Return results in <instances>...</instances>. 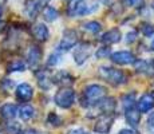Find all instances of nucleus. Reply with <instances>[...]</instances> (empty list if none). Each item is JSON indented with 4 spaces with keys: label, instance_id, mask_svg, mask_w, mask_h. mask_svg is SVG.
Here are the masks:
<instances>
[{
    "label": "nucleus",
    "instance_id": "obj_17",
    "mask_svg": "<svg viewBox=\"0 0 154 134\" xmlns=\"http://www.w3.org/2000/svg\"><path fill=\"white\" fill-rule=\"evenodd\" d=\"M35 114V110L31 105H23L19 109V117L22 118L23 121H29Z\"/></svg>",
    "mask_w": 154,
    "mask_h": 134
},
{
    "label": "nucleus",
    "instance_id": "obj_18",
    "mask_svg": "<svg viewBox=\"0 0 154 134\" xmlns=\"http://www.w3.org/2000/svg\"><path fill=\"white\" fill-rule=\"evenodd\" d=\"M54 80H55L56 83H59V85H62V86H69V85L72 83V80H71V76L67 73H64V71H60V73L56 74Z\"/></svg>",
    "mask_w": 154,
    "mask_h": 134
},
{
    "label": "nucleus",
    "instance_id": "obj_41",
    "mask_svg": "<svg viewBox=\"0 0 154 134\" xmlns=\"http://www.w3.org/2000/svg\"><path fill=\"white\" fill-rule=\"evenodd\" d=\"M153 8H154V2H153Z\"/></svg>",
    "mask_w": 154,
    "mask_h": 134
},
{
    "label": "nucleus",
    "instance_id": "obj_12",
    "mask_svg": "<svg viewBox=\"0 0 154 134\" xmlns=\"http://www.w3.org/2000/svg\"><path fill=\"white\" fill-rule=\"evenodd\" d=\"M121 38H122V35H121V31L118 28H112L110 31L105 32L102 36V40L103 43H109V44H112V43H118V42L121 40Z\"/></svg>",
    "mask_w": 154,
    "mask_h": 134
},
{
    "label": "nucleus",
    "instance_id": "obj_9",
    "mask_svg": "<svg viewBox=\"0 0 154 134\" xmlns=\"http://www.w3.org/2000/svg\"><path fill=\"white\" fill-rule=\"evenodd\" d=\"M138 111L140 113H147L153 109L154 106V97L152 94H145L142 98L138 101Z\"/></svg>",
    "mask_w": 154,
    "mask_h": 134
},
{
    "label": "nucleus",
    "instance_id": "obj_29",
    "mask_svg": "<svg viewBox=\"0 0 154 134\" xmlns=\"http://www.w3.org/2000/svg\"><path fill=\"white\" fill-rule=\"evenodd\" d=\"M142 32H143L146 36H152L154 34V27L150 26V24H143V27H142Z\"/></svg>",
    "mask_w": 154,
    "mask_h": 134
},
{
    "label": "nucleus",
    "instance_id": "obj_24",
    "mask_svg": "<svg viewBox=\"0 0 154 134\" xmlns=\"http://www.w3.org/2000/svg\"><path fill=\"white\" fill-rule=\"evenodd\" d=\"M134 102H135V98H134V95H133V94L125 95V97H123V107H125L126 111H127V110H130V109H133Z\"/></svg>",
    "mask_w": 154,
    "mask_h": 134
},
{
    "label": "nucleus",
    "instance_id": "obj_28",
    "mask_svg": "<svg viewBox=\"0 0 154 134\" xmlns=\"http://www.w3.org/2000/svg\"><path fill=\"white\" fill-rule=\"evenodd\" d=\"M48 122L52 123L54 126H58V125H60V118H59L55 113H51V114L48 115Z\"/></svg>",
    "mask_w": 154,
    "mask_h": 134
},
{
    "label": "nucleus",
    "instance_id": "obj_38",
    "mask_svg": "<svg viewBox=\"0 0 154 134\" xmlns=\"http://www.w3.org/2000/svg\"><path fill=\"white\" fill-rule=\"evenodd\" d=\"M5 2H7V0H0V5H2V7H3V4H4Z\"/></svg>",
    "mask_w": 154,
    "mask_h": 134
},
{
    "label": "nucleus",
    "instance_id": "obj_4",
    "mask_svg": "<svg viewBox=\"0 0 154 134\" xmlns=\"http://www.w3.org/2000/svg\"><path fill=\"white\" fill-rule=\"evenodd\" d=\"M93 106L98 110L100 114H111L115 109V101L112 98H102Z\"/></svg>",
    "mask_w": 154,
    "mask_h": 134
},
{
    "label": "nucleus",
    "instance_id": "obj_10",
    "mask_svg": "<svg viewBox=\"0 0 154 134\" xmlns=\"http://www.w3.org/2000/svg\"><path fill=\"white\" fill-rule=\"evenodd\" d=\"M32 35H34V38L36 40L39 42H46L48 39V28H47L46 26L43 24V23H38V24H35L32 27Z\"/></svg>",
    "mask_w": 154,
    "mask_h": 134
},
{
    "label": "nucleus",
    "instance_id": "obj_37",
    "mask_svg": "<svg viewBox=\"0 0 154 134\" xmlns=\"http://www.w3.org/2000/svg\"><path fill=\"white\" fill-rule=\"evenodd\" d=\"M3 30H4V23L0 22V32H3Z\"/></svg>",
    "mask_w": 154,
    "mask_h": 134
},
{
    "label": "nucleus",
    "instance_id": "obj_33",
    "mask_svg": "<svg viewBox=\"0 0 154 134\" xmlns=\"http://www.w3.org/2000/svg\"><path fill=\"white\" fill-rule=\"evenodd\" d=\"M135 38H137V32L135 31H131L130 34H127V43H131V42L135 40Z\"/></svg>",
    "mask_w": 154,
    "mask_h": 134
},
{
    "label": "nucleus",
    "instance_id": "obj_2",
    "mask_svg": "<svg viewBox=\"0 0 154 134\" xmlns=\"http://www.w3.org/2000/svg\"><path fill=\"white\" fill-rule=\"evenodd\" d=\"M100 75L103 76L109 83L111 85H122V83H126V76L125 74L121 70H117V68H111V67H102L100 68Z\"/></svg>",
    "mask_w": 154,
    "mask_h": 134
},
{
    "label": "nucleus",
    "instance_id": "obj_7",
    "mask_svg": "<svg viewBox=\"0 0 154 134\" xmlns=\"http://www.w3.org/2000/svg\"><path fill=\"white\" fill-rule=\"evenodd\" d=\"M40 58H42V52L36 46H31L27 51V62L28 66L31 68H36L39 66Z\"/></svg>",
    "mask_w": 154,
    "mask_h": 134
},
{
    "label": "nucleus",
    "instance_id": "obj_8",
    "mask_svg": "<svg viewBox=\"0 0 154 134\" xmlns=\"http://www.w3.org/2000/svg\"><path fill=\"white\" fill-rule=\"evenodd\" d=\"M32 95H34V90H32V87L28 83H22V85L17 86V89H16L17 99L23 101V102H27V101H29L32 98Z\"/></svg>",
    "mask_w": 154,
    "mask_h": 134
},
{
    "label": "nucleus",
    "instance_id": "obj_5",
    "mask_svg": "<svg viewBox=\"0 0 154 134\" xmlns=\"http://www.w3.org/2000/svg\"><path fill=\"white\" fill-rule=\"evenodd\" d=\"M76 34L74 31H66L64 36L62 38L60 43H59V50L60 51H69L70 48H72L76 44Z\"/></svg>",
    "mask_w": 154,
    "mask_h": 134
},
{
    "label": "nucleus",
    "instance_id": "obj_6",
    "mask_svg": "<svg viewBox=\"0 0 154 134\" xmlns=\"http://www.w3.org/2000/svg\"><path fill=\"white\" fill-rule=\"evenodd\" d=\"M111 61L118 64H130L134 63V55L129 51H118L111 54Z\"/></svg>",
    "mask_w": 154,
    "mask_h": 134
},
{
    "label": "nucleus",
    "instance_id": "obj_15",
    "mask_svg": "<svg viewBox=\"0 0 154 134\" xmlns=\"http://www.w3.org/2000/svg\"><path fill=\"white\" fill-rule=\"evenodd\" d=\"M38 85H39L40 89H43V90H48L50 87H51V79H50L48 74L46 73V71H39L38 73Z\"/></svg>",
    "mask_w": 154,
    "mask_h": 134
},
{
    "label": "nucleus",
    "instance_id": "obj_19",
    "mask_svg": "<svg viewBox=\"0 0 154 134\" xmlns=\"http://www.w3.org/2000/svg\"><path fill=\"white\" fill-rule=\"evenodd\" d=\"M43 16H44V19L47 20V22H55L56 19H58V16H59V12L55 10L54 7H46L43 10Z\"/></svg>",
    "mask_w": 154,
    "mask_h": 134
},
{
    "label": "nucleus",
    "instance_id": "obj_11",
    "mask_svg": "<svg viewBox=\"0 0 154 134\" xmlns=\"http://www.w3.org/2000/svg\"><path fill=\"white\" fill-rule=\"evenodd\" d=\"M112 121H114V118H112L111 115H107V117L100 118V120L97 122V125H95V127H94V130H95L97 133H102V134L107 133L109 130H110V127H111Z\"/></svg>",
    "mask_w": 154,
    "mask_h": 134
},
{
    "label": "nucleus",
    "instance_id": "obj_1",
    "mask_svg": "<svg viewBox=\"0 0 154 134\" xmlns=\"http://www.w3.org/2000/svg\"><path fill=\"white\" fill-rule=\"evenodd\" d=\"M106 89L99 85H90L85 89L83 99H81V105L83 106H93L95 105L98 101L105 98Z\"/></svg>",
    "mask_w": 154,
    "mask_h": 134
},
{
    "label": "nucleus",
    "instance_id": "obj_23",
    "mask_svg": "<svg viewBox=\"0 0 154 134\" xmlns=\"http://www.w3.org/2000/svg\"><path fill=\"white\" fill-rule=\"evenodd\" d=\"M82 27H83V30H86L87 32H90V34H97V32H99L100 28H102L98 22H87Z\"/></svg>",
    "mask_w": 154,
    "mask_h": 134
},
{
    "label": "nucleus",
    "instance_id": "obj_16",
    "mask_svg": "<svg viewBox=\"0 0 154 134\" xmlns=\"http://www.w3.org/2000/svg\"><path fill=\"white\" fill-rule=\"evenodd\" d=\"M40 8V2H36V0H28L26 3V12L29 17H35Z\"/></svg>",
    "mask_w": 154,
    "mask_h": 134
},
{
    "label": "nucleus",
    "instance_id": "obj_25",
    "mask_svg": "<svg viewBox=\"0 0 154 134\" xmlns=\"http://www.w3.org/2000/svg\"><path fill=\"white\" fill-rule=\"evenodd\" d=\"M7 132L10 134H19L20 126L17 123H15V122H11V123H8V126H7Z\"/></svg>",
    "mask_w": 154,
    "mask_h": 134
},
{
    "label": "nucleus",
    "instance_id": "obj_26",
    "mask_svg": "<svg viewBox=\"0 0 154 134\" xmlns=\"http://www.w3.org/2000/svg\"><path fill=\"white\" fill-rule=\"evenodd\" d=\"M59 59H60V55H59L58 52H54L48 56V62H47V63H48V66H55L59 62Z\"/></svg>",
    "mask_w": 154,
    "mask_h": 134
},
{
    "label": "nucleus",
    "instance_id": "obj_13",
    "mask_svg": "<svg viewBox=\"0 0 154 134\" xmlns=\"http://www.w3.org/2000/svg\"><path fill=\"white\" fill-rule=\"evenodd\" d=\"M88 55H90V50H88L87 46H81L79 48H76L74 51V59H75V62L78 64L85 63L86 59L88 58Z\"/></svg>",
    "mask_w": 154,
    "mask_h": 134
},
{
    "label": "nucleus",
    "instance_id": "obj_39",
    "mask_svg": "<svg viewBox=\"0 0 154 134\" xmlns=\"http://www.w3.org/2000/svg\"><path fill=\"white\" fill-rule=\"evenodd\" d=\"M2 14H3V7L0 5V16H2Z\"/></svg>",
    "mask_w": 154,
    "mask_h": 134
},
{
    "label": "nucleus",
    "instance_id": "obj_22",
    "mask_svg": "<svg viewBox=\"0 0 154 134\" xmlns=\"http://www.w3.org/2000/svg\"><path fill=\"white\" fill-rule=\"evenodd\" d=\"M8 71L10 73H14V71H24L26 70V63L20 59H15L10 64H8Z\"/></svg>",
    "mask_w": 154,
    "mask_h": 134
},
{
    "label": "nucleus",
    "instance_id": "obj_32",
    "mask_svg": "<svg viewBox=\"0 0 154 134\" xmlns=\"http://www.w3.org/2000/svg\"><path fill=\"white\" fill-rule=\"evenodd\" d=\"M147 126H149V129L154 133V113H152V114L149 115V118H147Z\"/></svg>",
    "mask_w": 154,
    "mask_h": 134
},
{
    "label": "nucleus",
    "instance_id": "obj_31",
    "mask_svg": "<svg viewBox=\"0 0 154 134\" xmlns=\"http://www.w3.org/2000/svg\"><path fill=\"white\" fill-rule=\"evenodd\" d=\"M127 4L131 5V7H141L143 4V0H126Z\"/></svg>",
    "mask_w": 154,
    "mask_h": 134
},
{
    "label": "nucleus",
    "instance_id": "obj_20",
    "mask_svg": "<svg viewBox=\"0 0 154 134\" xmlns=\"http://www.w3.org/2000/svg\"><path fill=\"white\" fill-rule=\"evenodd\" d=\"M126 121H127V123H130L131 126H138V123H140V113L134 111L133 109L127 110Z\"/></svg>",
    "mask_w": 154,
    "mask_h": 134
},
{
    "label": "nucleus",
    "instance_id": "obj_40",
    "mask_svg": "<svg viewBox=\"0 0 154 134\" xmlns=\"http://www.w3.org/2000/svg\"><path fill=\"white\" fill-rule=\"evenodd\" d=\"M152 48L154 50V39H153V42H152Z\"/></svg>",
    "mask_w": 154,
    "mask_h": 134
},
{
    "label": "nucleus",
    "instance_id": "obj_3",
    "mask_svg": "<svg viewBox=\"0 0 154 134\" xmlns=\"http://www.w3.org/2000/svg\"><path fill=\"white\" fill-rule=\"evenodd\" d=\"M74 99H75V93L71 89H62L55 94V102L62 109H69L72 106Z\"/></svg>",
    "mask_w": 154,
    "mask_h": 134
},
{
    "label": "nucleus",
    "instance_id": "obj_21",
    "mask_svg": "<svg viewBox=\"0 0 154 134\" xmlns=\"http://www.w3.org/2000/svg\"><path fill=\"white\" fill-rule=\"evenodd\" d=\"M134 67L135 70L138 71H142V73H147L150 74L149 70H153V66L149 63V62L143 61V59H140V61H134Z\"/></svg>",
    "mask_w": 154,
    "mask_h": 134
},
{
    "label": "nucleus",
    "instance_id": "obj_34",
    "mask_svg": "<svg viewBox=\"0 0 154 134\" xmlns=\"http://www.w3.org/2000/svg\"><path fill=\"white\" fill-rule=\"evenodd\" d=\"M69 134H87V133L82 129H74V130H71V132H69Z\"/></svg>",
    "mask_w": 154,
    "mask_h": 134
},
{
    "label": "nucleus",
    "instance_id": "obj_35",
    "mask_svg": "<svg viewBox=\"0 0 154 134\" xmlns=\"http://www.w3.org/2000/svg\"><path fill=\"white\" fill-rule=\"evenodd\" d=\"M118 134H137L134 132V130H130V129H123V130H121Z\"/></svg>",
    "mask_w": 154,
    "mask_h": 134
},
{
    "label": "nucleus",
    "instance_id": "obj_14",
    "mask_svg": "<svg viewBox=\"0 0 154 134\" xmlns=\"http://www.w3.org/2000/svg\"><path fill=\"white\" fill-rule=\"evenodd\" d=\"M17 114V107L12 103H7L2 107V115L5 120H14Z\"/></svg>",
    "mask_w": 154,
    "mask_h": 134
},
{
    "label": "nucleus",
    "instance_id": "obj_36",
    "mask_svg": "<svg viewBox=\"0 0 154 134\" xmlns=\"http://www.w3.org/2000/svg\"><path fill=\"white\" fill-rule=\"evenodd\" d=\"M24 134H44V133H36L35 130H27Z\"/></svg>",
    "mask_w": 154,
    "mask_h": 134
},
{
    "label": "nucleus",
    "instance_id": "obj_30",
    "mask_svg": "<svg viewBox=\"0 0 154 134\" xmlns=\"http://www.w3.org/2000/svg\"><path fill=\"white\" fill-rule=\"evenodd\" d=\"M109 54H110V48L100 47V48H98V51H97V58H103V56H107Z\"/></svg>",
    "mask_w": 154,
    "mask_h": 134
},
{
    "label": "nucleus",
    "instance_id": "obj_27",
    "mask_svg": "<svg viewBox=\"0 0 154 134\" xmlns=\"http://www.w3.org/2000/svg\"><path fill=\"white\" fill-rule=\"evenodd\" d=\"M83 2H85V0H71V3H70V12L74 14V12H75V10L79 7V5L83 4Z\"/></svg>",
    "mask_w": 154,
    "mask_h": 134
}]
</instances>
